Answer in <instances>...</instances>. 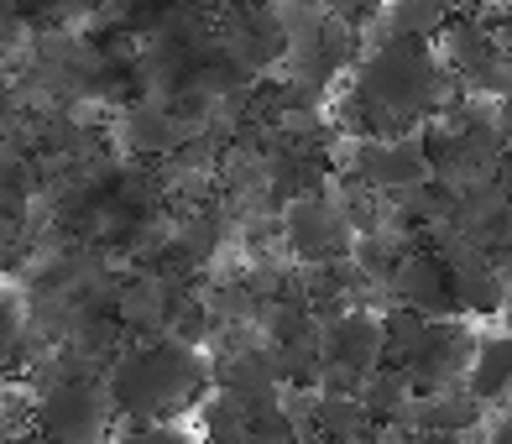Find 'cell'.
I'll use <instances>...</instances> for the list:
<instances>
[{
    "label": "cell",
    "mask_w": 512,
    "mask_h": 444,
    "mask_svg": "<svg viewBox=\"0 0 512 444\" xmlns=\"http://www.w3.org/2000/svg\"><path fill=\"white\" fill-rule=\"evenodd\" d=\"M455 100V74L429 42H377L345 89V131L351 136H403L429 126Z\"/></svg>",
    "instance_id": "1"
},
{
    "label": "cell",
    "mask_w": 512,
    "mask_h": 444,
    "mask_svg": "<svg viewBox=\"0 0 512 444\" xmlns=\"http://www.w3.org/2000/svg\"><path fill=\"white\" fill-rule=\"evenodd\" d=\"M209 382H215V366H204L199 350L178 335L126 345L105 371V387L126 424H173L178 413L204 403Z\"/></svg>",
    "instance_id": "2"
},
{
    "label": "cell",
    "mask_w": 512,
    "mask_h": 444,
    "mask_svg": "<svg viewBox=\"0 0 512 444\" xmlns=\"http://www.w3.org/2000/svg\"><path fill=\"white\" fill-rule=\"evenodd\" d=\"M37 439L42 444H115V397L105 382H63L53 377L37 397Z\"/></svg>",
    "instance_id": "3"
},
{
    "label": "cell",
    "mask_w": 512,
    "mask_h": 444,
    "mask_svg": "<svg viewBox=\"0 0 512 444\" xmlns=\"http://www.w3.org/2000/svg\"><path fill=\"white\" fill-rule=\"evenodd\" d=\"M340 173L392 199V194L418 189V183L434 178V152L424 142V131H403V136H345Z\"/></svg>",
    "instance_id": "4"
},
{
    "label": "cell",
    "mask_w": 512,
    "mask_h": 444,
    "mask_svg": "<svg viewBox=\"0 0 512 444\" xmlns=\"http://www.w3.org/2000/svg\"><path fill=\"white\" fill-rule=\"evenodd\" d=\"M283 241L304 267H324V262H345L356 251L361 230L351 225L345 204L335 189H309V194H293L283 209Z\"/></svg>",
    "instance_id": "5"
},
{
    "label": "cell",
    "mask_w": 512,
    "mask_h": 444,
    "mask_svg": "<svg viewBox=\"0 0 512 444\" xmlns=\"http://www.w3.org/2000/svg\"><path fill=\"white\" fill-rule=\"evenodd\" d=\"M356 63H361V32H356V21H345L340 11H330L309 37L288 42V53H283L288 79L304 89L309 100L319 89H330L340 74H356Z\"/></svg>",
    "instance_id": "6"
},
{
    "label": "cell",
    "mask_w": 512,
    "mask_h": 444,
    "mask_svg": "<svg viewBox=\"0 0 512 444\" xmlns=\"http://www.w3.org/2000/svg\"><path fill=\"white\" fill-rule=\"evenodd\" d=\"M324 366H345L356 377L387 366V314L377 309H340L324 319Z\"/></svg>",
    "instance_id": "7"
},
{
    "label": "cell",
    "mask_w": 512,
    "mask_h": 444,
    "mask_svg": "<svg viewBox=\"0 0 512 444\" xmlns=\"http://www.w3.org/2000/svg\"><path fill=\"white\" fill-rule=\"evenodd\" d=\"M392 303H403V309L413 314H424V319H455L460 314V303H455V288H450V267L439 262V256L424 246V251H408L398 267L387 272V283Z\"/></svg>",
    "instance_id": "8"
},
{
    "label": "cell",
    "mask_w": 512,
    "mask_h": 444,
    "mask_svg": "<svg viewBox=\"0 0 512 444\" xmlns=\"http://www.w3.org/2000/svg\"><path fill=\"white\" fill-rule=\"evenodd\" d=\"M178 303H183V288L173 277H162V272L131 277L126 288H115V324H121L126 335L162 340V335H173Z\"/></svg>",
    "instance_id": "9"
},
{
    "label": "cell",
    "mask_w": 512,
    "mask_h": 444,
    "mask_svg": "<svg viewBox=\"0 0 512 444\" xmlns=\"http://www.w3.org/2000/svg\"><path fill=\"white\" fill-rule=\"evenodd\" d=\"M481 418H486V403L465 387V382H455V387H439V392H418V403L408 408V418H403V434L408 429H424V434H450V439H465V434H476L481 429Z\"/></svg>",
    "instance_id": "10"
},
{
    "label": "cell",
    "mask_w": 512,
    "mask_h": 444,
    "mask_svg": "<svg viewBox=\"0 0 512 444\" xmlns=\"http://www.w3.org/2000/svg\"><path fill=\"white\" fill-rule=\"evenodd\" d=\"M199 418H204V444H256V408L241 392L215 387L199 403Z\"/></svg>",
    "instance_id": "11"
},
{
    "label": "cell",
    "mask_w": 512,
    "mask_h": 444,
    "mask_svg": "<svg viewBox=\"0 0 512 444\" xmlns=\"http://www.w3.org/2000/svg\"><path fill=\"white\" fill-rule=\"evenodd\" d=\"M465 387H471L481 403H502V397H512V335H481L476 340Z\"/></svg>",
    "instance_id": "12"
},
{
    "label": "cell",
    "mask_w": 512,
    "mask_h": 444,
    "mask_svg": "<svg viewBox=\"0 0 512 444\" xmlns=\"http://www.w3.org/2000/svg\"><path fill=\"white\" fill-rule=\"evenodd\" d=\"M361 403H366V413L377 418L382 429H398L408 418V408L418 403V387H413V377L403 366H382V371H371V377H366Z\"/></svg>",
    "instance_id": "13"
},
{
    "label": "cell",
    "mask_w": 512,
    "mask_h": 444,
    "mask_svg": "<svg viewBox=\"0 0 512 444\" xmlns=\"http://www.w3.org/2000/svg\"><path fill=\"white\" fill-rule=\"evenodd\" d=\"M371 429H382V424L366 413L361 392H324L319 397V434H314L319 444H356Z\"/></svg>",
    "instance_id": "14"
},
{
    "label": "cell",
    "mask_w": 512,
    "mask_h": 444,
    "mask_svg": "<svg viewBox=\"0 0 512 444\" xmlns=\"http://www.w3.org/2000/svg\"><path fill=\"white\" fill-rule=\"evenodd\" d=\"M429 324L434 319L403 309V303H392V309H387V366L408 371L418 361V350H424V340H429Z\"/></svg>",
    "instance_id": "15"
},
{
    "label": "cell",
    "mask_w": 512,
    "mask_h": 444,
    "mask_svg": "<svg viewBox=\"0 0 512 444\" xmlns=\"http://www.w3.org/2000/svg\"><path fill=\"white\" fill-rule=\"evenodd\" d=\"M115 444H189L178 424H126V434H115Z\"/></svg>",
    "instance_id": "16"
},
{
    "label": "cell",
    "mask_w": 512,
    "mask_h": 444,
    "mask_svg": "<svg viewBox=\"0 0 512 444\" xmlns=\"http://www.w3.org/2000/svg\"><path fill=\"white\" fill-rule=\"evenodd\" d=\"M486 444H512V408L497 418V424L492 429H486Z\"/></svg>",
    "instance_id": "17"
},
{
    "label": "cell",
    "mask_w": 512,
    "mask_h": 444,
    "mask_svg": "<svg viewBox=\"0 0 512 444\" xmlns=\"http://www.w3.org/2000/svg\"><path fill=\"white\" fill-rule=\"evenodd\" d=\"M356 444H403V429H371V434L356 439Z\"/></svg>",
    "instance_id": "18"
},
{
    "label": "cell",
    "mask_w": 512,
    "mask_h": 444,
    "mask_svg": "<svg viewBox=\"0 0 512 444\" xmlns=\"http://www.w3.org/2000/svg\"><path fill=\"white\" fill-rule=\"evenodd\" d=\"M497 126L507 131V142H512V89H507V95L497 100Z\"/></svg>",
    "instance_id": "19"
},
{
    "label": "cell",
    "mask_w": 512,
    "mask_h": 444,
    "mask_svg": "<svg viewBox=\"0 0 512 444\" xmlns=\"http://www.w3.org/2000/svg\"><path fill=\"white\" fill-rule=\"evenodd\" d=\"M497 37H502L507 48H512V0H507V11H502V27H497Z\"/></svg>",
    "instance_id": "20"
},
{
    "label": "cell",
    "mask_w": 512,
    "mask_h": 444,
    "mask_svg": "<svg viewBox=\"0 0 512 444\" xmlns=\"http://www.w3.org/2000/svg\"><path fill=\"white\" fill-rule=\"evenodd\" d=\"M351 6H366L371 11V6H382V0H351Z\"/></svg>",
    "instance_id": "21"
},
{
    "label": "cell",
    "mask_w": 512,
    "mask_h": 444,
    "mask_svg": "<svg viewBox=\"0 0 512 444\" xmlns=\"http://www.w3.org/2000/svg\"><path fill=\"white\" fill-rule=\"evenodd\" d=\"M507 335H512V303H507Z\"/></svg>",
    "instance_id": "22"
}]
</instances>
